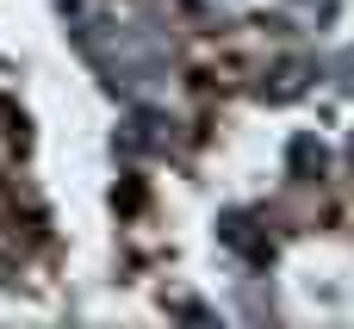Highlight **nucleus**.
Returning a JSON list of instances; mask_svg holds the SVG:
<instances>
[{
	"label": "nucleus",
	"mask_w": 354,
	"mask_h": 329,
	"mask_svg": "<svg viewBox=\"0 0 354 329\" xmlns=\"http://www.w3.org/2000/svg\"><path fill=\"white\" fill-rule=\"evenodd\" d=\"M342 75H348V87H354V56H348V62H342Z\"/></svg>",
	"instance_id": "obj_1"
}]
</instances>
